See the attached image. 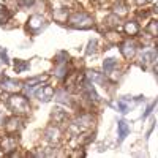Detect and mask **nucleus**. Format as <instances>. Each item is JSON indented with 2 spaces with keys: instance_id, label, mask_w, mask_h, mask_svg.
<instances>
[{
  "instance_id": "f257e3e1",
  "label": "nucleus",
  "mask_w": 158,
  "mask_h": 158,
  "mask_svg": "<svg viewBox=\"0 0 158 158\" xmlns=\"http://www.w3.org/2000/svg\"><path fill=\"white\" fill-rule=\"evenodd\" d=\"M68 22L71 27L74 29H81V30H87V29H92L94 27V19H92L90 15L84 11H76L68 18Z\"/></svg>"
},
{
  "instance_id": "f03ea898",
  "label": "nucleus",
  "mask_w": 158,
  "mask_h": 158,
  "mask_svg": "<svg viewBox=\"0 0 158 158\" xmlns=\"http://www.w3.org/2000/svg\"><path fill=\"white\" fill-rule=\"evenodd\" d=\"M8 106L13 109V112L21 114V115L29 114V111H30V106H29L27 98L22 97V95H18V94H13V95L8 98Z\"/></svg>"
},
{
  "instance_id": "7ed1b4c3",
  "label": "nucleus",
  "mask_w": 158,
  "mask_h": 158,
  "mask_svg": "<svg viewBox=\"0 0 158 158\" xmlns=\"http://www.w3.org/2000/svg\"><path fill=\"white\" fill-rule=\"evenodd\" d=\"M16 146H18V139L15 136H10V133L0 138V152L8 155L13 150H16Z\"/></svg>"
},
{
  "instance_id": "20e7f679",
  "label": "nucleus",
  "mask_w": 158,
  "mask_h": 158,
  "mask_svg": "<svg viewBox=\"0 0 158 158\" xmlns=\"http://www.w3.org/2000/svg\"><path fill=\"white\" fill-rule=\"evenodd\" d=\"M136 49H138V44L133 41V40H127V41H123V43L120 44V52H122V56H123L127 60H131V59L135 57Z\"/></svg>"
},
{
  "instance_id": "39448f33",
  "label": "nucleus",
  "mask_w": 158,
  "mask_h": 158,
  "mask_svg": "<svg viewBox=\"0 0 158 158\" xmlns=\"http://www.w3.org/2000/svg\"><path fill=\"white\" fill-rule=\"evenodd\" d=\"M21 127H22V120H21L19 117H16V115L8 117L6 122H5V131H6V133H10V135L18 133V131L21 130Z\"/></svg>"
},
{
  "instance_id": "423d86ee",
  "label": "nucleus",
  "mask_w": 158,
  "mask_h": 158,
  "mask_svg": "<svg viewBox=\"0 0 158 158\" xmlns=\"http://www.w3.org/2000/svg\"><path fill=\"white\" fill-rule=\"evenodd\" d=\"M44 136H46V139H48L49 142L57 144V142L60 141V138H62V131H60V128H59L57 125H51V127L46 128Z\"/></svg>"
},
{
  "instance_id": "0eeeda50",
  "label": "nucleus",
  "mask_w": 158,
  "mask_h": 158,
  "mask_svg": "<svg viewBox=\"0 0 158 158\" xmlns=\"http://www.w3.org/2000/svg\"><path fill=\"white\" fill-rule=\"evenodd\" d=\"M43 25H44V19H43V16H40V15H33L27 21V29L30 32H38Z\"/></svg>"
},
{
  "instance_id": "6e6552de",
  "label": "nucleus",
  "mask_w": 158,
  "mask_h": 158,
  "mask_svg": "<svg viewBox=\"0 0 158 158\" xmlns=\"http://www.w3.org/2000/svg\"><path fill=\"white\" fill-rule=\"evenodd\" d=\"M2 89L5 92H10V94H16V92L21 90V84L15 79H10V77H3L2 79Z\"/></svg>"
},
{
  "instance_id": "1a4fd4ad",
  "label": "nucleus",
  "mask_w": 158,
  "mask_h": 158,
  "mask_svg": "<svg viewBox=\"0 0 158 158\" xmlns=\"http://www.w3.org/2000/svg\"><path fill=\"white\" fill-rule=\"evenodd\" d=\"M82 87H84V94H85V97H87V100H89V101L97 103V101L100 100V97H98V94H97L95 87L90 84V81H85V82L82 84Z\"/></svg>"
},
{
  "instance_id": "9d476101",
  "label": "nucleus",
  "mask_w": 158,
  "mask_h": 158,
  "mask_svg": "<svg viewBox=\"0 0 158 158\" xmlns=\"http://www.w3.org/2000/svg\"><path fill=\"white\" fill-rule=\"evenodd\" d=\"M54 87H51V85H44V87H41L38 92H36V97H38V100L40 101H49L52 97H54Z\"/></svg>"
},
{
  "instance_id": "9b49d317",
  "label": "nucleus",
  "mask_w": 158,
  "mask_h": 158,
  "mask_svg": "<svg viewBox=\"0 0 158 158\" xmlns=\"http://www.w3.org/2000/svg\"><path fill=\"white\" fill-rule=\"evenodd\" d=\"M52 18H54V21H56V22L63 24V22H67V21H68L70 13H68V10H67V8H57L54 13H52Z\"/></svg>"
},
{
  "instance_id": "f8f14e48",
  "label": "nucleus",
  "mask_w": 158,
  "mask_h": 158,
  "mask_svg": "<svg viewBox=\"0 0 158 158\" xmlns=\"http://www.w3.org/2000/svg\"><path fill=\"white\" fill-rule=\"evenodd\" d=\"M112 11H114V15L118 16V18H123L128 15V5L125 2H117L114 6H112Z\"/></svg>"
},
{
  "instance_id": "ddd939ff",
  "label": "nucleus",
  "mask_w": 158,
  "mask_h": 158,
  "mask_svg": "<svg viewBox=\"0 0 158 158\" xmlns=\"http://www.w3.org/2000/svg\"><path fill=\"white\" fill-rule=\"evenodd\" d=\"M48 79V74H43V76H33V77H30V79H27L24 84H25V87L27 89H32V87H35L36 84H41V82H44Z\"/></svg>"
},
{
  "instance_id": "4468645a",
  "label": "nucleus",
  "mask_w": 158,
  "mask_h": 158,
  "mask_svg": "<svg viewBox=\"0 0 158 158\" xmlns=\"http://www.w3.org/2000/svg\"><path fill=\"white\" fill-rule=\"evenodd\" d=\"M123 29H125V33H127V35H130V36H136V35L139 33V25H138L135 21L127 22Z\"/></svg>"
},
{
  "instance_id": "2eb2a0df",
  "label": "nucleus",
  "mask_w": 158,
  "mask_h": 158,
  "mask_svg": "<svg viewBox=\"0 0 158 158\" xmlns=\"http://www.w3.org/2000/svg\"><path fill=\"white\" fill-rule=\"evenodd\" d=\"M94 122V118H92V115L90 114H82V115H79L77 117V127L79 128H87V127H90V123Z\"/></svg>"
},
{
  "instance_id": "dca6fc26",
  "label": "nucleus",
  "mask_w": 158,
  "mask_h": 158,
  "mask_svg": "<svg viewBox=\"0 0 158 158\" xmlns=\"http://www.w3.org/2000/svg\"><path fill=\"white\" fill-rule=\"evenodd\" d=\"M117 127H118V139L123 141V139L128 136V133H130V125H128L125 120H120Z\"/></svg>"
},
{
  "instance_id": "f3484780",
  "label": "nucleus",
  "mask_w": 158,
  "mask_h": 158,
  "mask_svg": "<svg viewBox=\"0 0 158 158\" xmlns=\"http://www.w3.org/2000/svg\"><path fill=\"white\" fill-rule=\"evenodd\" d=\"M155 57H156V51H155V49H150V51L144 52V54L141 56V63L144 65V67H146L147 63H150V62L155 60Z\"/></svg>"
},
{
  "instance_id": "a211bd4d",
  "label": "nucleus",
  "mask_w": 158,
  "mask_h": 158,
  "mask_svg": "<svg viewBox=\"0 0 158 158\" xmlns=\"http://www.w3.org/2000/svg\"><path fill=\"white\" fill-rule=\"evenodd\" d=\"M85 79L87 81H95V82H104V77L100 73L94 71V70H90V71L85 73Z\"/></svg>"
},
{
  "instance_id": "6ab92c4d",
  "label": "nucleus",
  "mask_w": 158,
  "mask_h": 158,
  "mask_svg": "<svg viewBox=\"0 0 158 158\" xmlns=\"http://www.w3.org/2000/svg\"><path fill=\"white\" fill-rule=\"evenodd\" d=\"M52 120H54V123H62L65 118H67V112L65 111H60V109H56L54 112H52Z\"/></svg>"
},
{
  "instance_id": "aec40b11",
  "label": "nucleus",
  "mask_w": 158,
  "mask_h": 158,
  "mask_svg": "<svg viewBox=\"0 0 158 158\" xmlns=\"http://www.w3.org/2000/svg\"><path fill=\"white\" fill-rule=\"evenodd\" d=\"M146 32L150 35V36H158V21H152L149 22V25L146 27Z\"/></svg>"
},
{
  "instance_id": "412c9836",
  "label": "nucleus",
  "mask_w": 158,
  "mask_h": 158,
  "mask_svg": "<svg viewBox=\"0 0 158 158\" xmlns=\"http://www.w3.org/2000/svg\"><path fill=\"white\" fill-rule=\"evenodd\" d=\"M115 65H117V60L112 59V57H109V59H106V60L103 62V70L106 71V73H111V71L114 70Z\"/></svg>"
},
{
  "instance_id": "4be33fe9",
  "label": "nucleus",
  "mask_w": 158,
  "mask_h": 158,
  "mask_svg": "<svg viewBox=\"0 0 158 158\" xmlns=\"http://www.w3.org/2000/svg\"><path fill=\"white\" fill-rule=\"evenodd\" d=\"M104 38H106L111 44H117V43H120V35H118L117 32H108L106 35H104Z\"/></svg>"
},
{
  "instance_id": "5701e85b",
  "label": "nucleus",
  "mask_w": 158,
  "mask_h": 158,
  "mask_svg": "<svg viewBox=\"0 0 158 158\" xmlns=\"http://www.w3.org/2000/svg\"><path fill=\"white\" fill-rule=\"evenodd\" d=\"M27 68H29V63L25 62V60H19V59L15 60V70H16V73H22V71H25Z\"/></svg>"
},
{
  "instance_id": "b1692460",
  "label": "nucleus",
  "mask_w": 158,
  "mask_h": 158,
  "mask_svg": "<svg viewBox=\"0 0 158 158\" xmlns=\"http://www.w3.org/2000/svg\"><path fill=\"white\" fill-rule=\"evenodd\" d=\"M67 71H68V70H67V63H57V67H56V70H54L56 76H59V77L68 74Z\"/></svg>"
},
{
  "instance_id": "393cba45",
  "label": "nucleus",
  "mask_w": 158,
  "mask_h": 158,
  "mask_svg": "<svg viewBox=\"0 0 158 158\" xmlns=\"http://www.w3.org/2000/svg\"><path fill=\"white\" fill-rule=\"evenodd\" d=\"M56 63H67L68 62V54L65 51H62V52H59V54L56 56Z\"/></svg>"
},
{
  "instance_id": "a878e982",
  "label": "nucleus",
  "mask_w": 158,
  "mask_h": 158,
  "mask_svg": "<svg viewBox=\"0 0 158 158\" xmlns=\"http://www.w3.org/2000/svg\"><path fill=\"white\" fill-rule=\"evenodd\" d=\"M106 24L109 27H118V16L112 15V16H108L106 18Z\"/></svg>"
},
{
  "instance_id": "bb28decb",
  "label": "nucleus",
  "mask_w": 158,
  "mask_h": 158,
  "mask_svg": "<svg viewBox=\"0 0 158 158\" xmlns=\"http://www.w3.org/2000/svg\"><path fill=\"white\" fill-rule=\"evenodd\" d=\"M97 40H92V41H89V46H87V54H95L97 52Z\"/></svg>"
},
{
  "instance_id": "cd10ccee",
  "label": "nucleus",
  "mask_w": 158,
  "mask_h": 158,
  "mask_svg": "<svg viewBox=\"0 0 158 158\" xmlns=\"http://www.w3.org/2000/svg\"><path fill=\"white\" fill-rule=\"evenodd\" d=\"M56 95H57V101H62V103H68V104L71 103L68 98H65V92H63V90H62V92H57Z\"/></svg>"
},
{
  "instance_id": "c85d7f7f",
  "label": "nucleus",
  "mask_w": 158,
  "mask_h": 158,
  "mask_svg": "<svg viewBox=\"0 0 158 158\" xmlns=\"http://www.w3.org/2000/svg\"><path fill=\"white\" fill-rule=\"evenodd\" d=\"M115 106L118 108V111H120V112H127V111H128V106L125 104V101H123V100L117 101V104H115Z\"/></svg>"
},
{
  "instance_id": "c756f323",
  "label": "nucleus",
  "mask_w": 158,
  "mask_h": 158,
  "mask_svg": "<svg viewBox=\"0 0 158 158\" xmlns=\"http://www.w3.org/2000/svg\"><path fill=\"white\" fill-rule=\"evenodd\" d=\"M153 108H155V101H153V103H150V104H149V106H147V109H146V112H144V114H142V118H146V117H147V115H149V114H150V112L153 111Z\"/></svg>"
},
{
  "instance_id": "7c9ffc66",
  "label": "nucleus",
  "mask_w": 158,
  "mask_h": 158,
  "mask_svg": "<svg viewBox=\"0 0 158 158\" xmlns=\"http://www.w3.org/2000/svg\"><path fill=\"white\" fill-rule=\"evenodd\" d=\"M35 3V0H21V6H30Z\"/></svg>"
},
{
  "instance_id": "2f4dec72",
  "label": "nucleus",
  "mask_w": 158,
  "mask_h": 158,
  "mask_svg": "<svg viewBox=\"0 0 158 158\" xmlns=\"http://www.w3.org/2000/svg\"><path fill=\"white\" fill-rule=\"evenodd\" d=\"M84 155H85L84 150H74V152L70 153V156H84Z\"/></svg>"
},
{
  "instance_id": "473e14b6",
  "label": "nucleus",
  "mask_w": 158,
  "mask_h": 158,
  "mask_svg": "<svg viewBox=\"0 0 158 158\" xmlns=\"http://www.w3.org/2000/svg\"><path fill=\"white\" fill-rule=\"evenodd\" d=\"M138 16L142 18V19H146V18L149 16V11H139V13H138Z\"/></svg>"
},
{
  "instance_id": "72a5a7b5",
  "label": "nucleus",
  "mask_w": 158,
  "mask_h": 158,
  "mask_svg": "<svg viewBox=\"0 0 158 158\" xmlns=\"http://www.w3.org/2000/svg\"><path fill=\"white\" fill-rule=\"evenodd\" d=\"M0 56H2V59H3V62H5V63H8V57H6V51H0Z\"/></svg>"
},
{
  "instance_id": "f704fd0d",
  "label": "nucleus",
  "mask_w": 158,
  "mask_h": 158,
  "mask_svg": "<svg viewBox=\"0 0 158 158\" xmlns=\"http://www.w3.org/2000/svg\"><path fill=\"white\" fill-rule=\"evenodd\" d=\"M155 73H156V74H158V63H156V65H155Z\"/></svg>"
},
{
  "instance_id": "c9c22d12",
  "label": "nucleus",
  "mask_w": 158,
  "mask_h": 158,
  "mask_svg": "<svg viewBox=\"0 0 158 158\" xmlns=\"http://www.w3.org/2000/svg\"><path fill=\"white\" fill-rule=\"evenodd\" d=\"M155 13H158V2H156V5H155Z\"/></svg>"
}]
</instances>
